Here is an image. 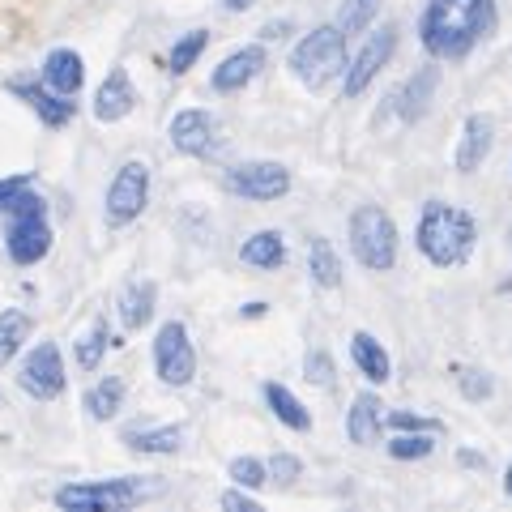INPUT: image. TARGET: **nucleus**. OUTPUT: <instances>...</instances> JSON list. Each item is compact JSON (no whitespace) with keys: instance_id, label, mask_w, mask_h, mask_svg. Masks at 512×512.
<instances>
[{"instance_id":"f257e3e1","label":"nucleus","mask_w":512,"mask_h":512,"mask_svg":"<svg viewBox=\"0 0 512 512\" xmlns=\"http://www.w3.org/2000/svg\"><path fill=\"white\" fill-rule=\"evenodd\" d=\"M495 30V0H427L419 39L436 60H461Z\"/></svg>"},{"instance_id":"f03ea898","label":"nucleus","mask_w":512,"mask_h":512,"mask_svg":"<svg viewBox=\"0 0 512 512\" xmlns=\"http://www.w3.org/2000/svg\"><path fill=\"white\" fill-rule=\"evenodd\" d=\"M414 244L436 269H457L474 256L478 244V222L470 210L448 201H427L419 214V231H414Z\"/></svg>"},{"instance_id":"7ed1b4c3","label":"nucleus","mask_w":512,"mask_h":512,"mask_svg":"<svg viewBox=\"0 0 512 512\" xmlns=\"http://www.w3.org/2000/svg\"><path fill=\"white\" fill-rule=\"evenodd\" d=\"M9 227H5V248L13 265H39L47 252H52V227H47V201L39 192L22 188L18 197L9 201Z\"/></svg>"},{"instance_id":"20e7f679","label":"nucleus","mask_w":512,"mask_h":512,"mask_svg":"<svg viewBox=\"0 0 512 512\" xmlns=\"http://www.w3.org/2000/svg\"><path fill=\"white\" fill-rule=\"evenodd\" d=\"M163 495V483L158 478H107V483H73L56 491V504L69 512H120L133 508L141 500H154Z\"/></svg>"},{"instance_id":"39448f33","label":"nucleus","mask_w":512,"mask_h":512,"mask_svg":"<svg viewBox=\"0 0 512 512\" xmlns=\"http://www.w3.org/2000/svg\"><path fill=\"white\" fill-rule=\"evenodd\" d=\"M342 69H346V30L338 22L316 26L312 35H303L295 43V52H291V73L312 90L329 86Z\"/></svg>"},{"instance_id":"423d86ee","label":"nucleus","mask_w":512,"mask_h":512,"mask_svg":"<svg viewBox=\"0 0 512 512\" xmlns=\"http://www.w3.org/2000/svg\"><path fill=\"white\" fill-rule=\"evenodd\" d=\"M350 252L372 274H389L397 265V227L380 205H359L350 214Z\"/></svg>"},{"instance_id":"0eeeda50","label":"nucleus","mask_w":512,"mask_h":512,"mask_svg":"<svg viewBox=\"0 0 512 512\" xmlns=\"http://www.w3.org/2000/svg\"><path fill=\"white\" fill-rule=\"evenodd\" d=\"M154 367H158V380L171 384V389H184L197 376V350L188 342V329L180 320H167L154 338Z\"/></svg>"},{"instance_id":"6e6552de","label":"nucleus","mask_w":512,"mask_h":512,"mask_svg":"<svg viewBox=\"0 0 512 512\" xmlns=\"http://www.w3.org/2000/svg\"><path fill=\"white\" fill-rule=\"evenodd\" d=\"M150 201V167L146 163H124L116 171V180H111L107 188V227H128L133 218H141V210H146Z\"/></svg>"},{"instance_id":"1a4fd4ad","label":"nucleus","mask_w":512,"mask_h":512,"mask_svg":"<svg viewBox=\"0 0 512 512\" xmlns=\"http://www.w3.org/2000/svg\"><path fill=\"white\" fill-rule=\"evenodd\" d=\"M231 197H244V201H278L291 192V171L282 163H239L222 175Z\"/></svg>"},{"instance_id":"9d476101","label":"nucleus","mask_w":512,"mask_h":512,"mask_svg":"<svg viewBox=\"0 0 512 512\" xmlns=\"http://www.w3.org/2000/svg\"><path fill=\"white\" fill-rule=\"evenodd\" d=\"M18 384H22L26 397H35V402H56L64 393V359H60L56 342H39L30 350L18 367Z\"/></svg>"},{"instance_id":"9b49d317","label":"nucleus","mask_w":512,"mask_h":512,"mask_svg":"<svg viewBox=\"0 0 512 512\" xmlns=\"http://www.w3.org/2000/svg\"><path fill=\"white\" fill-rule=\"evenodd\" d=\"M393 47H397V26H380V30H372L367 35V43L359 47V56L346 64V99H355V94H363L367 86L380 77V69L389 64V56H393Z\"/></svg>"},{"instance_id":"f8f14e48","label":"nucleus","mask_w":512,"mask_h":512,"mask_svg":"<svg viewBox=\"0 0 512 512\" xmlns=\"http://www.w3.org/2000/svg\"><path fill=\"white\" fill-rule=\"evenodd\" d=\"M167 133H171V146L180 154H192V158L218 154V124H214L210 111H201V107L180 111V116L171 120Z\"/></svg>"},{"instance_id":"ddd939ff","label":"nucleus","mask_w":512,"mask_h":512,"mask_svg":"<svg viewBox=\"0 0 512 512\" xmlns=\"http://www.w3.org/2000/svg\"><path fill=\"white\" fill-rule=\"evenodd\" d=\"M495 146V120L487 116V111H474V116L466 120V128H461V146H457V171L470 175L487 163V154Z\"/></svg>"},{"instance_id":"4468645a","label":"nucleus","mask_w":512,"mask_h":512,"mask_svg":"<svg viewBox=\"0 0 512 512\" xmlns=\"http://www.w3.org/2000/svg\"><path fill=\"white\" fill-rule=\"evenodd\" d=\"M436 86H440V69H436V64H427V69H419L414 77H406V86L397 90L389 103L397 107V116H402L406 124H414V120L427 116L431 99H436Z\"/></svg>"},{"instance_id":"2eb2a0df","label":"nucleus","mask_w":512,"mask_h":512,"mask_svg":"<svg viewBox=\"0 0 512 512\" xmlns=\"http://www.w3.org/2000/svg\"><path fill=\"white\" fill-rule=\"evenodd\" d=\"M265 69V47H239V52H231L227 60L214 69V77H210V86L218 90V94H235V90H244L256 73Z\"/></svg>"},{"instance_id":"dca6fc26","label":"nucleus","mask_w":512,"mask_h":512,"mask_svg":"<svg viewBox=\"0 0 512 512\" xmlns=\"http://www.w3.org/2000/svg\"><path fill=\"white\" fill-rule=\"evenodd\" d=\"M133 107H137V90H133V82H128V73L124 69H111L107 82L99 86V94H94V120L116 124Z\"/></svg>"},{"instance_id":"f3484780","label":"nucleus","mask_w":512,"mask_h":512,"mask_svg":"<svg viewBox=\"0 0 512 512\" xmlns=\"http://www.w3.org/2000/svg\"><path fill=\"white\" fill-rule=\"evenodd\" d=\"M13 94L18 99H26L30 107H35V116L47 124V128H64L73 120V111H77V103H69V94H56L52 86H30V82H13Z\"/></svg>"},{"instance_id":"a211bd4d","label":"nucleus","mask_w":512,"mask_h":512,"mask_svg":"<svg viewBox=\"0 0 512 512\" xmlns=\"http://www.w3.org/2000/svg\"><path fill=\"white\" fill-rule=\"evenodd\" d=\"M380 423H384V406H380V397L376 393H359L355 402H350V414H346V436L350 444H376L380 440Z\"/></svg>"},{"instance_id":"6ab92c4d","label":"nucleus","mask_w":512,"mask_h":512,"mask_svg":"<svg viewBox=\"0 0 512 512\" xmlns=\"http://www.w3.org/2000/svg\"><path fill=\"white\" fill-rule=\"evenodd\" d=\"M43 82L52 86L56 94H73L82 90V82H86V69H82V56L73 52V47H56L52 56L43 60Z\"/></svg>"},{"instance_id":"aec40b11","label":"nucleus","mask_w":512,"mask_h":512,"mask_svg":"<svg viewBox=\"0 0 512 512\" xmlns=\"http://www.w3.org/2000/svg\"><path fill=\"white\" fill-rule=\"evenodd\" d=\"M239 261L252 265V269H282L286 265V239L282 231H256L244 239L239 248Z\"/></svg>"},{"instance_id":"412c9836","label":"nucleus","mask_w":512,"mask_h":512,"mask_svg":"<svg viewBox=\"0 0 512 512\" xmlns=\"http://www.w3.org/2000/svg\"><path fill=\"white\" fill-rule=\"evenodd\" d=\"M154 282H128L124 295H120V325L124 329H146L154 320Z\"/></svg>"},{"instance_id":"4be33fe9","label":"nucleus","mask_w":512,"mask_h":512,"mask_svg":"<svg viewBox=\"0 0 512 512\" xmlns=\"http://www.w3.org/2000/svg\"><path fill=\"white\" fill-rule=\"evenodd\" d=\"M350 359H355V367L372 384H384V380H389V372H393L389 355H384V346L372 338V333H355V338H350Z\"/></svg>"},{"instance_id":"5701e85b","label":"nucleus","mask_w":512,"mask_h":512,"mask_svg":"<svg viewBox=\"0 0 512 512\" xmlns=\"http://www.w3.org/2000/svg\"><path fill=\"white\" fill-rule=\"evenodd\" d=\"M265 402H269V410L278 414V423H286L291 431H312V414H308V406H303L299 397L286 389V384L269 380V384H265Z\"/></svg>"},{"instance_id":"b1692460","label":"nucleus","mask_w":512,"mask_h":512,"mask_svg":"<svg viewBox=\"0 0 512 512\" xmlns=\"http://www.w3.org/2000/svg\"><path fill=\"white\" fill-rule=\"evenodd\" d=\"M82 406H86V414H90L94 423L116 419L120 406H124V380H120V376H107V380H99V384H94V389L82 397Z\"/></svg>"},{"instance_id":"393cba45","label":"nucleus","mask_w":512,"mask_h":512,"mask_svg":"<svg viewBox=\"0 0 512 512\" xmlns=\"http://www.w3.org/2000/svg\"><path fill=\"white\" fill-rule=\"evenodd\" d=\"M308 274H312L316 286H325V291L342 286V261H338V252H333L329 239L312 235V244H308Z\"/></svg>"},{"instance_id":"a878e982","label":"nucleus","mask_w":512,"mask_h":512,"mask_svg":"<svg viewBox=\"0 0 512 512\" xmlns=\"http://www.w3.org/2000/svg\"><path fill=\"white\" fill-rule=\"evenodd\" d=\"M124 444L133 453H150V457H167L184 444V427H150V431H124Z\"/></svg>"},{"instance_id":"bb28decb","label":"nucleus","mask_w":512,"mask_h":512,"mask_svg":"<svg viewBox=\"0 0 512 512\" xmlns=\"http://www.w3.org/2000/svg\"><path fill=\"white\" fill-rule=\"evenodd\" d=\"M26 338H30V316L26 312H0V367L18 359Z\"/></svg>"},{"instance_id":"cd10ccee","label":"nucleus","mask_w":512,"mask_h":512,"mask_svg":"<svg viewBox=\"0 0 512 512\" xmlns=\"http://www.w3.org/2000/svg\"><path fill=\"white\" fill-rule=\"evenodd\" d=\"M107 346H120V342L111 338L107 320H94V329L86 333L82 342H77V367H82V372H94V367H99V359H103V350H107Z\"/></svg>"},{"instance_id":"c85d7f7f","label":"nucleus","mask_w":512,"mask_h":512,"mask_svg":"<svg viewBox=\"0 0 512 512\" xmlns=\"http://www.w3.org/2000/svg\"><path fill=\"white\" fill-rule=\"evenodd\" d=\"M376 13H380V0H342V5H338V26L346 30V39L363 35V30L372 26Z\"/></svg>"},{"instance_id":"c756f323","label":"nucleus","mask_w":512,"mask_h":512,"mask_svg":"<svg viewBox=\"0 0 512 512\" xmlns=\"http://www.w3.org/2000/svg\"><path fill=\"white\" fill-rule=\"evenodd\" d=\"M210 47V30H188V35L171 47V73H188L201 60V52Z\"/></svg>"},{"instance_id":"7c9ffc66","label":"nucleus","mask_w":512,"mask_h":512,"mask_svg":"<svg viewBox=\"0 0 512 512\" xmlns=\"http://www.w3.org/2000/svg\"><path fill=\"white\" fill-rule=\"evenodd\" d=\"M431 448H436L431 431H419V436H397V440H389V457L393 461H423V457H431Z\"/></svg>"},{"instance_id":"2f4dec72","label":"nucleus","mask_w":512,"mask_h":512,"mask_svg":"<svg viewBox=\"0 0 512 512\" xmlns=\"http://www.w3.org/2000/svg\"><path fill=\"white\" fill-rule=\"evenodd\" d=\"M231 478H235V487L256 491V487H265L269 466H265V461H256V457H235L231 461Z\"/></svg>"},{"instance_id":"473e14b6","label":"nucleus","mask_w":512,"mask_h":512,"mask_svg":"<svg viewBox=\"0 0 512 512\" xmlns=\"http://www.w3.org/2000/svg\"><path fill=\"white\" fill-rule=\"evenodd\" d=\"M461 397H470V402H487L495 393V380L483 372V367H470V372H461Z\"/></svg>"},{"instance_id":"72a5a7b5","label":"nucleus","mask_w":512,"mask_h":512,"mask_svg":"<svg viewBox=\"0 0 512 512\" xmlns=\"http://www.w3.org/2000/svg\"><path fill=\"white\" fill-rule=\"evenodd\" d=\"M303 372H308L312 384H320V389H325V384H333V376H338V367H333V359L325 355V350H312V355L303 359Z\"/></svg>"},{"instance_id":"f704fd0d","label":"nucleus","mask_w":512,"mask_h":512,"mask_svg":"<svg viewBox=\"0 0 512 512\" xmlns=\"http://www.w3.org/2000/svg\"><path fill=\"white\" fill-rule=\"evenodd\" d=\"M303 474V466H299V457H291V453H274L269 457V478H274V483H295V478Z\"/></svg>"},{"instance_id":"c9c22d12","label":"nucleus","mask_w":512,"mask_h":512,"mask_svg":"<svg viewBox=\"0 0 512 512\" xmlns=\"http://www.w3.org/2000/svg\"><path fill=\"white\" fill-rule=\"evenodd\" d=\"M389 427H397V431H440L436 419H419V414H406V410L389 414Z\"/></svg>"},{"instance_id":"e433bc0d","label":"nucleus","mask_w":512,"mask_h":512,"mask_svg":"<svg viewBox=\"0 0 512 512\" xmlns=\"http://www.w3.org/2000/svg\"><path fill=\"white\" fill-rule=\"evenodd\" d=\"M22 188H30V175L26 171H18V175H9V180H0V214L9 210V201L18 197Z\"/></svg>"},{"instance_id":"4c0bfd02","label":"nucleus","mask_w":512,"mask_h":512,"mask_svg":"<svg viewBox=\"0 0 512 512\" xmlns=\"http://www.w3.org/2000/svg\"><path fill=\"white\" fill-rule=\"evenodd\" d=\"M222 508H231V512H261V504H256L252 500V495H244V491H227V495H222Z\"/></svg>"},{"instance_id":"58836bf2","label":"nucleus","mask_w":512,"mask_h":512,"mask_svg":"<svg viewBox=\"0 0 512 512\" xmlns=\"http://www.w3.org/2000/svg\"><path fill=\"white\" fill-rule=\"evenodd\" d=\"M457 461H461V466H474V470H483V466H487V461L478 457V453H470V448H466V453H457Z\"/></svg>"},{"instance_id":"ea45409f","label":"nucleus","mask_w":512,"mask_h":512,"mask_svg":"<svg viewBox=\"0 0 512 512\" xmlns=\"http://www.w3.org/2000/svg\"><path fill=\"white\" fill-rule=\"evenodd\" d=\"M252 5H256V0H222V9H227V13H244Z\"/></svg>"},{"instance_id":"a19ab883","label":"nucleus","mask_w":512,"mask_h":512,"mask_svg":"<svg viewBox=\"0 0 512 512\" xmlns=\"http://www.w3.org/2000/svg\"><path fill=\"white\" fill-rule=\"evenodd\" d=\"M282 30H286V22H274V26H265L261 35H265V39H282Z\"/></svg>"},{"instance_id":"79ce46f5","label":"nucleus","mask_w":512,"mask_h":512,"mask_svg":"<svg viewBox=\"0 0 512 512\" xmlns=\"http://www.w3.org/2000/svg\"><path fill=\"white\" fill-rule=\"evenodd\" d=\"M504 491H508V495H512V466H508V470H504Z\"/></svg>"},{"instance_id":"37998d69","label":"nucleus","mask_w":512,"mask_h":512,"mask_svg":"<svg viewBox=\"0 0 512 512\" xmlns=\"http://www.w3.org/2000/svg\"><path fill=\"white\" fill-rule=\"evenodd\" d=\"M504 291H512V278H508V282H504Z\"/></svg>"}]
</instances>
